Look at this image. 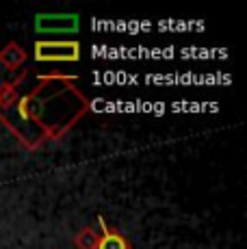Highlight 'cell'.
I'll use <instances>...</instances> for the list:
<instances>
[{"label": "cell", "mask_w": 247, "mask_h": 249, "mask_svg": "<svg viewBox=\"0 0 247 249\" xmlns=\"http://www.w3.org/2000/svg\"><path fill=\"white\" fill-rule=\"evenodd\" d=\"M35 59L41 63H74L80 59V44L68 41H35Z\"/></svg>", "instance_id": "obj_1"}, {"label": "cell", "mask_w": 247, "mask_h": 249, "mask_svg": "<svg viewBox=\"0 0 247 249\" xmlns=\"http://www.w3.org/2000/svg\"><path fill=\"white\" fill-rule=\"evenodd\" d=\"M26 56H28L26 50L18 44V41H9V44L0 50V63H2L7 70L16 71L18 68H22V63L26 61Z\"/></svg>", "instance_id": "obj_4"}, {"label": "cell", "mask_w": 247, "mask_h": 249, "mask_svg": "<svg viewBox=\"0 0 247 249\" xmlns=\"http://www.w3.org/2000/svg\"><path fill=\"white\" fill-rule=\"evenodd\" d=\"M80 20L76 13H39L35 18L37 33H76Z\"/></svg>", "instance_id": "obj_2"}, {"label": "cell", "mask_w": 247, "mask_h": 249, "mask_svg": "<svg viewBox=\"0 0 247 249\" xmlns=\"http://www.w3.org/2000/svg\"><path fill=\"white\" fill-rule=\"evenodd\" d=\"M100 234H98V249H132L130 238H126L117 228L108 226L106 219L100 214Z\"/></svg>", "instance_id": "obj_3"}, {"label": "cell", "mask_w": 247, "mask_h": 249, "mask_svg": "<svg viewBox=\"0 0 247 249\" xmlns=\"http://www.w3.org/2000/svg\"><path fill=\"white\" fill-rule=\"evenodd\" d=\"M22 80H16V83H4L0 85V108L7 111L9 107H13V102L18 100V85Z\"/></svg>", "instance_id": "obj_6"}, {"label": "cell", "mask_w": 247, "mask_h": 249, "mask_svg": "<svg viewBox=\"0 0 247 249\" xmlns=\"http://www.w3.org/2000/svg\"><path fill=\"white\" fill-rule=\"evenodd\" d=\"M74 247L76 249H98V232L91 226H85L78 230L74 236Z\"/></svg>", "instance_id": "obj_5"}]
</instances>
